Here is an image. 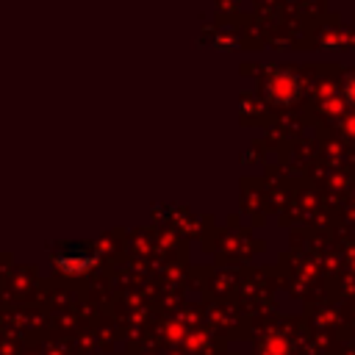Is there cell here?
<instances>
[{"label":"cell","instance_id":"cell-1","mask_svg":"<svg viewBox=\"0 0 355 355\" xmlns=\"http://www.w3.org/2000/svg\"><path fill=\"white\" fill-rule=\"evenodd\" d=\"M92 263H94V255H86V252H69V255L58 258V266L64 272H69V275L86 272V269H92Z\"/></svg>","mask_w":355,"mask_h":355},{"label":"cell","instance_id":"cell-2","mask_svg":"<svg viewBox=\"0 0 355 355\" xmlns=\"http://www.w3.org/2000/svg\"><path fill=\"white\" fill-rule=\"evenodd\" d=\"M344 94H347V100H349V103L355 105V78H352V80L347 83V89H344Z\"/></svg>","mask_w":355,"mask_h":355}]
</instances>
